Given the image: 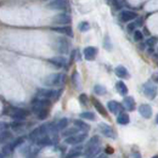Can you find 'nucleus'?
Here are the masks:
<instances>
[{
	"instance_id": "nucleus-1",
	"label": "nucleus",
	"mask_w": 158,
	"mask_h": 158,
	"mask_svg": "<svg viewBox=\"0 0 158 158\" xmlns=\"http://www.w3.org/2000/svg\"><path fill=\"white\" fill-rule=\"evenodd\" d=\"M4 114L12 117L15 120H22L29 114V112L27 110H23V108H20V107H7L5 112H4Z\"/></svg>"
},
{
	"instance_id": "nucleus-2",
	"label": "nucleus",
	"mask_w": 158,
	"mask_h": 158,
	"mask_svg": "<svg viewBox=\"0 0 158 158\" xmlns=\"http://www.w3.org/2000/svg\"><path fill=\"white\" fill-rule=\"evenodd\" d=\"M66 80V77L61 73H52L44 79V84L48 87H57Z\"/></svg>"
},
{
	"instance_id": "nucleus-3",
	"label": "nucleus",
	"mask_w": 158,
	"mask_h": 158,
	"mask_svg": "<svg viewBox=\"0 0 158 158\" xmlns=\"http://www.w3.org/2000/svg\"><path fill=\"white\" fill-rule=\"evenodd\" d=\"M62 90H58V91H55V90H50V89H40L38 90V96L42 99H57L60 96Z\"/></svg>"
},
{
	"instance_id": "nucleus-4",
	"label": "nucleus",
	"mask_w": 158,
	"mask_h": 158,
	"mask_svg": "<svg viewBox=\"0 0 158 158\" xmlns=\"http://www.w3.org/2000/svg\"><path fill=\"white\" fill-rule=\"evenodd\" d=\"M157 87L153 83L151 82H148L146 84H143V94H145V96L147 99H155L156 97V95H157Z\"/></svg>"
},
{
	"instance_id": "nucleus-5",
	"label": "nucleus",
	"mask_w": 158,
	"mask_h": 158,
	"mask_svg": "<svg viewBox=\"0 0 158 158\" xmlns=\"http://www.w3.org/2000/svg\"><path fill=\"white\" fill-rule=\"evenodd\" d=\"M87 133H82V134H77V135H73V136H69L65 139V142L68 143V145H78V143H82L85 141L87 139Z\"/></svg>"
},
{
	"instance_id": "nucleus-6",
	"label": "nucleus",
	"mask_w": 158,
	"mask_h": 158,
	"mask_svg": "<svg viewBox=\"0 0 158 158\" xmlns=\"http://www.w3.org/2000/svg\"><path fill=\"white\" fill-rule=\"evenodd\" d=\"M56 50L60 54H67L69 50V42L66 38H58L56 43Z\"/></svg>"
},
{
	"instance_id": "nucleus-7",
	"label": "nucleus",
	"mask_w": 158,
	"mask_h": 158,
	"mask_svg": "<svg viewBox=\"0 0 158 158\" xmlns=\"http://www.w3.org/2000/svg\"><path fill=\"white\" fill-rule=\"evenodd\" d=\"M99 129H100V132L105 135L106 138H110V139H116L117 138L114 130L112 129L110 125H107L105 123H100V124H99Z\"/></svg>"
},
{
	"instance_id": "nucleus-8",
	"label": "nucleus",
	"mask_w": 158,
	"mask_h": 158,
	"mask_svg": "<svg viewBox=\"0 0 158 158\" xmlns=\"http://www.w3.org/2000/svg\"><path fill=\"white\" fill-rule=\"evenodd\" d=\"M46 7L50 10H63L66 9V0H50L46 4Z\"/></svg>"
},
{
	"instance_id": "nucleus-9",
	"label": "nucleus",
	"mask_w": 158,
	"mask_h": 158,
	"mask_svg": "<svg viewBox=\"0 0 158 158\" xmlns=\"http://www.w3.org/2000/svg\"><path fill=\"white\" fill-rule=\"evenodd\" d=\"M139 113L141 114L143 118H151L152 117V108L150 105H147V103H142V105H140L139 107Z\"/></svg>"
},
{
	"instance_id": "nucleus-10",
	"label": "nucleus",
	"mask_w": 158,
	"mask_h": 158,
	"mask_svg": "<svg viewBox=\"0 0 158 158\" xmlns=\"http://www.w3.org/2000/svg\"><path fill=\"white\" fill-rule=\"evenodd\" d=\"M52 21L57 24H68L71 22V17L67 13H58L52 19Z\"/></svg>"
},
{
	"instance_id": "nucleus-11",
	"label": "nucleus",
	"mask_w": 158,
	"mask_h": 158,
	"mask_svg": "<svg viewBox=\"0 0 158 158\" xmlns=\"http://www.w3.org/2000/svg\"><path fill=\"white\" fill-rule=\"evenodd\" d=\"M96 54H97V49L94 48V46H88L84 49V57L87 58L88 61H91L96 57Z\"/></svg>"
},
{
	"instance_id": "nucleus-12",
	"label": "nucleus",
	"mask_w": 158,
	"mask_h": 158,
	"mask_svg": "<svg viewBox=\"0 0 158 158\" xmlns=\"http://www.w3.org/2000/svg\"><path fill=\"white\" fill-rule=\"evenodd\" d=\"M107 108H108V111H110L111 113L118 114L119 112L122 111V105L119 102H117V101H110L107 103Z\"/></svg>"
},
{
	"instance_id": "nucleus-13",
	"label": "nucleus",
	"mask_w": 158,
	"mask_h": 158,
	"mask_svg": "<svg viewBox=\"0 0 158 158\" xmlns=\"http://www.w3.org/2000/svg\"><path fill=\"white\" fill-rule=\"evenodd\" d=\"M135 19H138V13H135L133 11H122L120 12V20L124 22L133 21Z\"/></svg>"
},
{
	"instance_id": "nucleus-14",
	"label": "nucleus",
	"mask_w": 158,
	"mask_h": 158,
	"mask_svg": "<svg viewBox=\"0 0 158 158\" xmlns=\"http://www.w3.org/2000/svg\"><path fill=\"white\" fill-rule=\"evenodd\" d=\"M114 73H116L117 77H119V78H122V79H128L129 78V72H128V69H126L124 66L116 67Z\"/></svg>"
},
{
	"instance_id": "nucleus-15",
	"label": "nucleus",
	"mask_w": 158,
	"mask_h": 158,
	"mask_svg": "<svg viewBox=\"0 0 158 158\" xmlns=\"http://www.w3.org/2000/svg\"><path fill=\"white\" fill-rule=\"evenodd\" d=\"M52 30L57 32V33H61V34H65V35H68V37H73V32H72V28L69 26H65V27H54L51 28Z\"/></svg>"
},
{
	"instance_id": "nucleus-16",
	"label": "nucleus",
	"mask_w": 158,
	"mask_h": 158,
	"mask_svg": "<svg viewBox=\"0 0 158 158\" xmlns=\"http://www.w3.org/2000/svg\"><path fill=\"white\" fill-rule=\"evenodd\" d=\"M49 62L51 63V65L56 66V67H63L66 65V58L63 56H56V57H52L49 60Z\"/></svg>"
},
{
	"instance_id": "nucleus-17",
	"label": "nucleus",
	"mask_w": 158,
	"mask_h": 158,
	"mask_svg": "<svg viewBox=\"0 0 158 158\" xmlns=\"http://www.w3.org/2000/svg\"><path fill=\"white\" fill-rule=\"evenodd\" d=\"M123 105L128 111H133L135 108V100L132 96H125L123 100Z\"/></svg>"
},
{
	"instance_id": "nucleus-18",
	"label": "nucleus",
	"mask_w": 158,
	"mask_h": 158,
	"mask_svg": "<svg viewBox=\"0 0 158 158\" xmlns=\"http://www.w3.org/2000/svg\"><path fill=\"white\" fill-rule=\"evenodd\" d=\"M93 103H94V107L96 108V111L99 112V113H100L101 116H103V117H107V112H106L105 107H103V105H102L100 101L96 100V99H94V100H93Z\"/></svg>"
},
{
	"instance_id": "nucleus-19",
	"label": "nucleus",
	"mask_w": 158,
	"mask_h": 158,
	"mask_svg": "<svg viewBox=\"0 0 158 158\" xmlns=\"http://www.w3.org/2000/svg\"><path fill=\"white\" fill-rule=\"evenodd\" d=\"M35 143H37L38 146H40V147H44V146H50L51 143H54V142H52V140L46 135V136L40 138L38 141H35Z\"/></svg>"
},
{
	"instance_id": "nucleus-20",
	"label": "nucleus",
	"mask_w": 158,
	"mask_h": 158,
	"mask_svg": "<svg viewBox=\"0 0 158 158\" xmlns=\"http://www.w3.org/2000/svg\"><path fill=\"white\" fill-rule=\"evenodd\" d=\"M74 126H75V128H78L79 130H83V132H85V133L90 130L89 124L84 123V122L80 120V119H75V120H74Z\"/></svg>"
},
{
	"instance_id": "nucleus-21",
	"label": "nucleus",
	"mask_w": 158,
	"mask_h": 158,
	"mask_svg": "<svg viewBox=\"0 0 158 158\" xmlns=\"http://www.w3.org/2000/svg\"><path fill=\"white\" fill-rule=\"evenodd\" d=\"M129 116L126 114V113H119L118 117H117V123L120 124V125H126V124H129Z\"/></svg>"
},
{
	"instance_id": "nucleus-22",
	"label": "nucleus",
	"mask_w": 158,
	"mask_h": 158,
	"mask_svg": "<svg viewBox=\"0 0 158 158\" xmlns=\"http://www.w3.org/2000/svg\"><path fill=\"white\" fill-rule=\"evenodd\" d=\"M116 89L117 91H118L122 96H125L126 94H128V88H126V85L123 83V82H118L116 84Z\"/></svg>"
},
{
	"instance_id": "nucleus-23",
	"label": "nucleus",
	"mask_w": 158,
	"mask_h": 158,
	"mask_svg": "<svg viewBox=\"0 0 158 158\" xmlns=\"http://www.w3.org/2000/svg\"><path fill=\"white\" fill-rule=\"evenodd\" d=\"M78 133H79L78 128H69V129H67V130H63L62 136L67 139V138H69V136H73V135H77Z\"/></svg>"
},
{
	"instance_id": "nucleus-24",
	"label": "nucleus",
	"mask_w": 158,
	"mask_h": 158,
	"mask_svg": "<svg viewBox=\"0 0 158 158\" xmlns=\"http://www.w3.org/2000/svg\"><path fill=\"white\" fill-rule=\"evenodd\" d=\"M96 146H100V138L99 136H94L90 139V141L88 142V145L85 148H89V147H96Z\"/></svg>"
},
{
	"instance_id": "nucleus-25",
	"label": "nucleus",
	"mask_w": 158,
	"mask_h": 158,
	"mask_svg": "<svg viewBox=\"0 0 158 158\" xmlns=\"http://www.w3.org/2000/svg\"><path fill=\"white\" fill-rule=\"evenodd\" d=\"M72 83H73V87L75 89H79L80 88V82H79V74L78 72H74L72 74Z\"/></svg>"
},
{
	"instance_id": "nucleus-26",
	"label": "nucleus",
	"mask_w": 158,
	"mask_h": 158,
	"mask_svg": "<svg viewBox=\"0 0 158 158\" xmlns=\"http://www.w3.org/2000/svg\"><path fill=\"white\" fill-rule=\"evenodd\" d=\"M26 141V136H20V138H17L16 140H13V142L11 143V146H12V148L15 150L16 147H19V146H21L22 143H23Z\"/></svg>"
},
{
	"instance_id": "nucleus-27",
	"label": "nucleus",
	"mask_w": 158,
	"mask_h": 158,
	"mask_svg": "<svg viewBox=\"0 0 158 158\" xmlns=\"http://www.w3.org/2000/svg\"><path fill=\"white\" fill-rule=\"evenodd\" d=\"M56 125H57L58 130H63L67 125H68V119H67V118H62V119H60V120L57 122Z\"/></svg>"
},
{
	"instance_id": "nucleus-28",
	"label": "nucleus",
	"mask_w": 158,
	"mask_h": 158,
	"mask_svg": "<svg viewBox=\"0 0 158 158\" xmlns=\"http://www.w3.org/2000/svg\"><path fill=\"white\" fill-rule=\"evenodd\" d=\"M80 155H82V152H80V148H77V150L69 151V153L66 156V158H78Z\"/></svg>"
},
{
	"instance_id": "nucleus-29",
	"label": "nucleus",
	"mask_w": 158,
	"mask_h": 158,
	"mask_svg": "<svg viewBox=\"0 0 158 158\" xmlns=\"http://www.w3.org/2000/svg\"><path fill=\"white\" fill-rule=\"evenodd\" d=\"M94 93L96 94V95H103L106 93V88L105 87H102V85H95L94 87Z\"/></svg>"
},
{
	"instance_id": "nucleus-30",
	"label": "nucleus",
	"mask_w": 158,
	"mask_h": 158,
	"mask_svg": "<svg viewBox=\"0 0 158 158\" xmlns=\"http://www.w3.org/2000/svg\"><path fill=\"white\" fill-rule=\"evenodd\" d=\"M80 118L88 119V120H94L95 114L93 113V112H83V113H80Z\"/></svg>"
},
{
	"instance_id": "nucleus-31",
	"label": "nucleus",
	"mask_w": 158,
	"mask_h": 158,
	"mask_svg": "<svg viewBox=\"0 0 158 158\" xmlns=\"http://www.w3.org/2000/svg\"><path fill=\"white\" fill-rule=\"evenodd\" d=\"M12 139V134L9 133V132H1V142L5 143L7 142V140H11Z\"/></svg>"
},
{
	"instance_id": "nucleus-32",
	"label": "nucleus",
	"mask_w": 158,
	"mask_h": 158,
	"mask_svg": "<svg viewBox=\"0 0 158 158\" xmlns=\"http://www.w3.org/2000/svg\"><path fill=\"white\" fill-rule=\"evenodd\" d=\"M78 28H79V30L80 32H87V30H89L90 29V24L88 23V22H80L79 23V26H78Z\"/></svg>"
},
{
	"instance_id": "nucleus-33",
	"label": "nucleus",
	"mask_w": 158,
	"mask_h": 158,
	"mask_svg": "<svg viewBox=\"0 0 158 158\" xmlns=\"http://www.w3.org/2000/svg\"><path fill=\"white\" fill-rule=\"evenodd\" d=\"M10 125H11V128H12V129L17 130V129H20L21 126H23V123H22V120H15V122H12V123H11Z\"/></svg>"
},
{
	"instance_id": "nucleus-34",
	"label": "nucleus",
	"mask_w": 158,
	"mask_h": 158,
	"mask_svg": "<svg viewBox=\"0 0 158 158\" xmlns=\"http://www.w3.org/2000/svg\"><path fill=\"white\" fill-rule=\"evenodd\" d=\"M142 38H143L142 32H140V30H135V32H134V39L136 40V42H140V40H142Z\"/></svg>"
},
{
	"instance_id": "nucleus-35",
	"label": "nucleus",
	"mask_w": 158,
	"mask_h": 158,
	"mask_svg": "<svg viewBox=\"0 0 158 158\" xmlns=\"http://www.w3.org/2000/svg\"><path fill=\"white\" fill-rule=\"evenodd\" d=\"M79 101H80V103H83V105H87V102H88V96L85 94H82L79 96Z\"/></svg>"
},
{
	"instance_id": "nucleus-36",
	"label": "nucleus",
	"mask_w": 158,
	"mask_h": 158,
	"mask_svg": "<svg viewBox=\"0 0 158 158\" xmlns=\"http://www.w3.org/2000/svg\"><path fill=\"white\" fill-rule=\"evenodd\" d=\"M46 117H48V110H43V111L38 114V118H39V119H42V120L45 119Z\"/></svg>"
},
{
	"instance_id": "nucleus-37",
	"label": "nucleus",
	"mask_w": 158,
	"mask_h": 158,
	"mask_svg": "<svg viewBox=\"0 0 158 158\" xmlns=\"http://www.w3.org/2000/svg\"><path fill=\"white\" fill-rule=\"evenodd\" d=\"M156 43H157V39H156V38H150V39H148L147 42H146V44L148 45V46H153V45H155Z\"/></svg>"
},
{
	"instance_id": "nucleus-38",
	"label": "nucleus",
	"mask_w": 158,
	"mask_h": 158,
	"mask_svg": "<svg viewBox=\"0 0 158 158\" xmlns=\"http://www.w3.org/2000/svg\"><path fill=\"white\" fill-rule=\"evenodd\" d=\"M132 157H133V158H141V155H140V152L134 151V152L132 153Z\"/></svg>"
},
{
	"instance_id": "nucleus-39",
	"label": "nucleus",
	"mask_w": 158,
	"mask_h": 158,
	"mask_svg": "<svg viewBox=\"0 0 158 158\" xmlns=\"http://www.w3.org/2000/svg\"><path fill=\"white\" fill-rule=\"evenodd\" d=\"M135 27H136V24H135V23H130V24L128 26V29H129L130 32H133V30L135 29Z\"/></svg>"
},
{
	"instance_id": "nucleus-40",
	"label": "nucleus",
	"mask_w": 158,
	"mask_h": 158,
	"mask_svg": "<svg viewBox=\"0 0 158 158\" xmlns=\"http://www.w3.org/2000/svg\"><path fill=\"white\" fill-rule=\"evenodd\" d=\"M106 152H107V153H113V150H112L111 147H107V148H106Z\"/></svg>"
},
{
	"instance_id": "nucleus-41",
	"label": "nucleus",
	"mask_w": 158,
	"mask_h": 158,
	"mask_svg": "<svg viewBox=\"0 0 158 158\" xmlns=\"http://www.w3.org/2000/svg\"><path fill=\"white\" fill-rule=\"evenodd\" d=\"M156 123L158 124V114H157V117H156Z\"/></svg>"
},
{
	"instance_id": "nucleus-42",
	"label": "nucleus",
	"mask_w": 158,
	"mask_h": 158,
	"mask_svg": "<svg viewBox=\"0 0 158 158\" xmlns=\"http://www.w3.org/2000/svg\"><path fill=\"white\" fill-rule=\"evenodd\" d=\"M99 158H107V157H105V156H100V157H99Z\"/></svg>"
},
{
	"instance_id": "nucleus-43",
	"label": "nucleus",
	"mask_w": 158,
	"mask_h": 158,
	"mask_svg": "<svg viewBox=\"0 0 158 158\" xmlns=\"http://www.w3.org/2000/svg\"><path fill=\"white\" fill-rule=\"evenodd\" d=\"M152 158H158V155H156V156H153Z\"/></svg>"
},
{
	"instance_id": "nucleus-44",
	"label": "nucleus",
	"mask_w": 158,
	"mask_h": 158,
	"mask_svg": "<svg viewBox=\"0 0 158 158\" xmlns=\"http://www.w3.org/2000/svg\"><path fill=\"white\" fill-rule=\"evenodd\" d=\"M157 82H158V77H157Z\"/></svg>"
}]
</instances>
